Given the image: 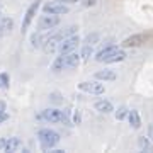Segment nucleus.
<instances>
[{"label": "nucleus", "mask_w": 153, "mask_h": 153, "mask_svg": "<svg viewBox=\"0 0 153 153\" xmlns=\"http://www.w3.org/2000/svg\"><path fill=\"white\" fill-rule=\"evenodd\" d=\"M38 140H39V146L41 150H53V148L60 143V134L53 129H49V128H43V129H39L38 131Z\"/></svg>", "instance_id": "nucleus-1"}, {"label": "nucleus", "mask_w": 153, "mask_h": 153, "mask_svg": "<svg viewBox=\"0 0 153 153\" xmlns=\"http://www.w3.org/2000/svg\"><path fill=\"white\" fill-rule=\"evenodd\" d=\"M68 112L70 111H60V109H55V107H51V109H44L39 116V119L46 121V123H68Z\"/></svg>", "instance_id": "nucleus-2"}, {"label": "nucleus", "mask_w": 153, "mask_h": 153, "mask_svg": "<svg viewBox=\"0 0 153 153\" xmlns=\"http://www.w3.org/2000/svg\"><path fill=\"white\" fill-rule=\"evenodd\" d=\"M78 88L85 94H92V95H102L105 92V87L100 83V80H88V82H80Z\"/></svg>", "instance_id": "nucleus-3"}, {"label": "nucleus", "mask_w": 153, "mask_h": 153, "mask_svg": "<svg viewBox=\"0 0 153 153\" xmlns=\"http://www.w3.org/2000/svg\"><path fill=\"white\" fill-rule=\"evenodd\" d=\"M78 44H80V38L76 34H71V36L61 39L60 43H58V51H60V55H66L70 51H75Z\"/></svg>", "instance_id": "nucleus-4"}, {"label": "nucleus", "mask_w": 153, "mask_h": 153, "mask_svg": "<svg viewBox=\"0 0 153 153\" xmlns=\"http://www.w3.org/2000/svg\"><path fill=\"white\" fill-rule=\"evenodd\" d=\"M41 2H43V0H36V2H33V4L29 5V9L26 10V16H24V19H22V33H26V31L29 29L31 22L34 21V17H36V14H38L39 7H41Z\"/></svg>", "instance_id": "nucleus-5"}, {"label": "nucleus", "mask_w": 153, "mask_h": 153, "mask_svg": "<svg viewBox=\"0 0 153 153\" xmlns=\"http://www.w3.org/2000/svg\"><path fill=\"white\" fill-rule=\"evenodd\" d=\"M60 24V17L58 16H53V14H44V16H41V19H39L38 22V27L41 33H44V31H51L53 27H56Z\"/></svg>", "instance_id": "nucleus-6"}, {"label": "nucleus", "mask_w": 153, "mask_h": 153, "mask_svg": "<svg viewBox=\"0 0 153 153\" xmlns=\"http://www.w3.org/2000/svg\"><path fill=\"white\" fill-rule=\"evenodd\" d=\"M44 14H53V16H63V14H68V7L63 4V2H56V4H46L43 7Z\"/></svg>", "instance_id": "nucleus-7"}, {"label": "nucleus", "mask_w": 153, "mask_h": 153, "mask_svg": "<svg viewBox=\"0 0 153 153\" xmlns=\"http://www.w3.org/2000/svg\"><path fill=\"white\" fill-rule=\"evenodd\" d=\"M126 58H128V55H126V51H124V49L116 48L109 56H105L102 63H107V65H111V63H121V61H124Z\"/></svg>", "instance_id": "nucleus-8"}, {"label": "nucleus", "mask_w": 153, "mask_h": 153, "mask_svg": "<svg viewBox=\"0 0 153 153\" xmlns=\"http://www.w3.org/2000/svg\"><path fill=\"white\" fill-rule=\"evenodd\" d=\"M95 80H100V82H114L117 75H116L114 70H109V68H104V70L95 71Z\"/></svg>", "instance_id": "nucleus-9"}, {"label": "nucleus", "mask_w": 153, "mask_h": 153, "mask_svg": "<svg viewBox=\"0 0 153 153\" xmlns=\"http://www.w3.org/2000/svg\"><path fill=\"white\" fill-rule=\"evenodd\" d=\"M145 39H146L145 34H134L131 38H126L124 41L121 43V46H123V48H134V46H140V44L145 43Z\"/></svg>", "instance_id": "nucleus-10"}, {"label": "nucleus", "mask_w": 153, "mask_h": 153, "mask_svg": "<svg viewBox=\"0 0 153 153\" xmlns=\"http://www.w3.org/2000/svg\"><path fill=\"white\" fill-rule=\"evenodd\" d=\"M94 107H95V111L102 112V114H111V112L114 111L112 102H111V100H107V99H100V100H97V102L94 104Z\"/></svg>", "instance_id": "nucleus-11"}, {"label": "nucleus", "mask_w": 153, "mask_h": 153, "mask_svg": "<svg viewBox=\"0 0 153 153\" xmlns=\"http://www.w3.org/2000/svg\"><path fill=\"white\" fill-rule=\"evenodd\" d=\"M65 56V66L66 68H76L78 66V63H80V55L76 53V51H70V53H66Z\"/></svg>", "instance_id": "nucleus-12"}, {"label": "nucleus", "mask_w": 153, "mask_h": 153, "mask_svg": "<svg viewBox=\"0 0 153 153\" xmlns=\"http://www.w3.org/2000/svg\"><path fill=\"white\" fill-rule=\"evenodd\" d=\"M128 123H129V126L133 129H140L141 128V116H140V112L136 109H131L128 112Z\"/></svg>", "instance_id": "nucleus-13"}, {"label": "nucleus", "mask_w": 153, "mask_h": 153, "mask_svg": "<svg viewBox=\"0 0 153 153\" xmlns=\"http://www.w3.org/2000/svg\"><path fill=\"white\" fill-rule=\"evenodd\" d=\"M21 148H22V140L14 136V138H9L5 141L4 150H5V152H17V150H21Z\"/></svg>", "instance_id": "nucleus-14"}, {"label": "nucleus", "mask_w": 153, "mask_h": 153, "mask_svg": "<svg viewBox=\"0 0 153 153\" xmlns=\"http://www.w3.org/2000/svg\"><path fill=\"white\" fill-rule=\"evenodd\" d=\"M116 48H117V46H114V44H111V46H105V48L99 49L97 53H95V61H99V63H102L105 56H109V55L112 53V51H114Z\"/></svg>", "instance_id": "nucleus-15"}, {"label": "nucleus", "mask_w": 153, "mask_h": 153, "mask_svg": "<svg viewBox=\"0 0 153 153\" xmlns=\"http://www.w3.org/2000/svg\"><path fill=\"white\" fill-rule=\"evenodd\" d=\"M66 66H65V56L60 55V56H56L55 61H53V65H51V70L55 71V73H58V71L61 70H65Z\"/></svg>", "instance_id": "nucleus-16"}, {"label": "nucleus", "mask_w": 153, "mask_h": 153, "mask_svg": "<svg viewBox=\"0 0 153 153\" xmlns=\"http://www.w3.org/2000/svg\"><path fill=\"white\" fill-rule=\"evenodd\" d=\"M0 26H2L4 34L10 33L12 27H14V19H10V17H0Z\"/></svg>", "instance_id": "nucleus-17"}, {"label": "nucleus", "mask_w": 153, "mask_h": 153, "mask_svg": "<svg viewBox=\"0 0 153 153\" xmlns=\"http://www.w3.org/2000/svg\"><path fill=\"white\" fill-rule=\"evenodd\" d=\"M138 148L141 150V152H153V145L150 143V140L145 136L138 138Z\"/></svg>", "instance_id": "nucleus-18"}, {"label": "nucleus", "mask_w": 153, "mask_h": 153, "mask_svg": "<svg viewBox=\"0 0 153 153\" xmlns=\"http://www.w3.org/2000/svg\"><path fill=\"white\" fill-rule=\"evenodd\" d=\"M92 55H94V46H90V44H83L82 53H80V58H82L83 61H88Z\"/></svg>", "instance_id": "nucleus-19"}, {"label": "nucleus", "mask_w": 153, "mask_h": 153, "mask_svg": "<svg viewBox=\"0 0 153 153\" xmlns=\"http://www.w3.org/2000/svg\"><path fill=\"white\" fill-rule=\"evenodd\" d=\"M9 87H10V75L5 73V71H2L0 73V88L9 90Z\"/></svg>", "instance_id": "nucleus-20"}, {"label": "nucleus", "mask_w": 153, "mask_h": 153, "mask_svg": "<svg viewBox=\"0 0 153 153\" xmlns=\"http://www.w3.org/2000/svg\"><path fill=\"white\" fill-rule=\"evenodd\" d=\"M99 39H100V34H99V33H90V34H87V36H85L83 44H90V46H94Z\"/></svg>", "instance_id": "nucleus-21"}, {"label": "nucleus", "mask_w": 153, "mask_h": 153, "mask_svg": "<svg viewBox=\"0 0 153 153\" xmlns=\"http://www.w3.org/2000/svg\"><path fill=\"white\" fill-rule=\"evenodd\" d=\"M31 44H33V48H39V46H43V36H41V31H39V33L31 34Z\"/></svg>", "instance_id": "nucleus-22"}, {"label": "nucleus", "mask_w": 153, "mask_h": 153, "mask_svg": "<svg viewBox=\"0 0 153 153\" xmlns=\"http://www.w3.org/2000/svg\"><path fill=\"white\" fill-rule=\"evenodd\" d=\"M128 112H129V109H128L126 105H119V107H117V111L114 112V114H116V119H117V121L126 119V117H128Z\"/></svg>", "instance_id": "nucleus-23"}, {"label": "nucleus", "mask_w": 153, "mask_h": 153, "mask_svg": "<svg viewBox=\"0 0 153 153\" xmlns=\"http://www.w3.org/2000/svg\"><path fill=\"white\" fill-rule=\"evenodd\" d=\"M80 121H82V114H80V111L76 109L73 112V124H80Z\"/></svg>", "instance_id": "nucleus-24"}, {"label": "nucleus", "mask_w": 153, "mask_h": 153, "mask_svg": "<svg viewBox=\"0 0 153 153\" xmlns=\"http://www.w3.org/2000/svg\"><path fill=\"white\" fill-rule=\"evenodd\" d=\"M7 119H9V114H7V112H2V114H0V124L5 123Z\"/></svg>", "instance_id": "nucleus-25"}, {"label": "nucleus", "mask_w": 153, "mask_h": 153, "mask_svg": "<svg viewBox=\"0 0 153 153\" xmlns=\"http://www.w3.org/2000/svg\"><path fill=\"white\" fill-rule=\"evenodd\" d=\"M5 111H7V104L4 102V100H0V114H2V112H5Z\"/></svg>", "instance_id": "nucleus-26"}, {"label": "nucleus", "mask_w": 153, "mask_h": 153, "mask_svg": "<svg viewBox=\"0 0 153 153\" xmlns=\"http://www.w3.org/2000/svg\"><path fill=\"white\" fill-rule=\"evenodd\" d=\"M58 2H63V4H76L80 0H58Z\"/></svg>", "instance_id": "nucleus-27"}, {"label": "nucleus", "mask_w": 153, "mask_h": 153, "mask_svg": "<svg viewBox=\"0 0 153 153\" xmlns=\"http://www.w3.org/2000/svg\"><path fill=\"white\" fill-rule=\"evenodd\" d=\"M5 138H0V150H4V146H5Z\"/></svg>", "instance_id": "nucleus-28"}, {"label": "nucleus", "mask_w": 153, "mask_h": 153, "mask_svg": "<svg viewBox=\"0 0 153 153\" xmlns=\"http://www.w3.org/2000/svg\"><path fill=\"white\" fill-rule=\"evenodd\" d=\"M0 10H2V7H0ZM0 16H2V14H0Z\"/></svg>", "instance_id": "nucleus-29"}]
</instances>
